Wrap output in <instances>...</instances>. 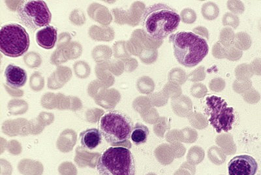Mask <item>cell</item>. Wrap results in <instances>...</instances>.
Returning <instances> with one entry per match:
<instances>
[{"label":"cell","mask_w":261,"mask_h":175,"mask_svg":"<svg viewBox=\"0 0 261 175\" xmlns=\"http://www.w3.org/2000/svg\"><path fill=\"white\" fill-rule=\"evenodd\" d=\"M180 16L175 9L164 4L148 7L142 16L141 24L146 34L154 40L166 38L178 29Z\"/></svg>","instance_id":"cell-1"},{"label":"cell","mask_w":261,"mask_h":175,"mask_svg":"<svg viewBox=\"0 0 261 175\" xmlns=\"http://www.w3.org/2000/svg\"><path fill=\"white\" fill-rule=\"evenodd\" d=\"M174 55L177 61L187 67H193L208 55V43L193 32L177 33L171 37Z\"/></svg>","instance_id":"cell-2"},{"label":"cell","mask_w":261,"mask_h":175,"mask_svg":"<svg viewBox=\"0 0 261 175\" xmlns=\"http://www.w3.org/2000/svg\"><path fill=\"white\" fill-rule=\"evenodd\" d=\"M97 169L100 175H135V162L129 149L110 147L100 156Z\"/></svg>","instance_id":"cell-3"},{"label":"cell","mask_w":261,"mask_h":175,"mask_svg":"<svg viewBox=\"0 0 261 175\" xmlns=\"http://www.w3.org/2000/svg\"><path fill=\"white\" fill-rule=\"evenodd\" d=\"M133 129V123L129 118L120 112H108L100 120V132L111 145L125 143L130 138Z\"/></svg>","instance_id":"cell-4"},{"label":"cell","mask_w":261,"mask_h":175,"mask_svg":"<svg viewBox=\"0 0 261 175\" xmlns=\"http://www.w3.org/2000/svg\"><path fill=\"white\" fill-rule=\"evenodd\" d=\"M30 37L24 27L18 24L4 26L0 32V51L9 57H19L29 50Z\"/></svg>","instance_id":"cell-5"},{"label":"cell","mask_w":261,"mask_h":175,"mask_svg":"<svg viewBox=\"0 0 261 175\" xmlns=\"http://www.w3.org/2000/svg\"><path fill=\"white\" fill-rule=\"evenodd\" d=\"M206 108L209 122L216 132H228L231 130L235 120L234 109L228 106L223 98L212 95L206 99Z\"/></svg>","instance_id":"cell-6"},{"label":"cell","mask_w":261,"mask_h":175,"mask_svg":"<svg viewBox=\"0 0 261 175\" xmlns=\"http://www.w3.org/2000/svg\"><path fill=\"white\" fill-rule=\"evenodd\" d=\"M17 12L21 22L32 30L48 27L52 18L47 5L41 0L22 2Z\"/></svg>","instance_id":"cell-7"},{"label":"cell","mask_w":261,"mask_h":175,"mask_svg":"<svg viewBox=\"0 0 261 175\" xmlns=\"http://www.w3.org/2000/svg\"><path fill=\"white\" fill-rule=\"evenodd\" d=\"M257 170V161L247 155L235 156L228 164L229 175H255Z\"/></svg>","instance_id":"cell-8"},{"label":"cell","mask_w":261,"mask_h":175,"mask_svg":"<svg viewBox=\"0 0 261 175\" xmlns=\"http://www.w3.org/2000/svg\"><path fill=\"white\" fill-rule=\"evenodd\" d=\"M7 84L13 88H21L27 81V73L21 67L13 64L9 65L5 71Z\"/></svg>","instance_id":"cell-9"},{"label":"cell","mask_w":261,"mask_h":175,"mask_svg":"<svg viewBox=\"0 0 261 175\" xmlns=\"http://www.w3.org/2000/svg\"><path fill=\"white\" fill-rule=\"evenodd\" d=\"M99 153H90L83 147H78L76 151V156L74 157V162L80 168L89 167L95 168L97 167L100 158Z\"/></svg>","instance_id":"cell-10"},{"label":"cell","mask_w":261,"mask_h":175,"mask_svg":"<svg viewBox=\"0 0 261 175\" xmlns=\"http://www.w3.org/2000/svg\"><path fill=\"white\" fill-rule=\"evenodd\" d=\"M57 40V30L51 26L43 28L37 33L36 41L42 48H53Z\"/></svg>","instance_id":"cell-11"},{"label":"cell","mask_w":261,"mask_h":175,"mask_svg":"<svg viewBox=\"0 0 261 175\" xmlns=\"http://www.w3.org/2000/svg\"><path fill=\"white\" fill-rule=\"evenodd\" d=\"M80 139L82 146L92 151L96 148L101 143L102 134L96 128H90L81 133Z\"/></svg>","instance_id":"cell-12"},{"label":"cell","mask_w":261,"mask_h":175,"mask_svg":"<svg viewBox=\"0 0 261 175\" xmlns=\"http://www.w3.org/2000/svg\"><path fill=\"white\" fill-rule=\"evenodd\" d=\"M43 169L41 162L30 159L21 160L18 165V171L23 175H42Z\"/></svg>","instance_id":"cell-13"},{"label":"cell","mask_w":261,"mask_h":175,"mask_svg":"<svg viewBox=\"0 0 261 175\" xmlns=\"http://www.w3.org/2000/svg\"><path fill=\"white\" fill-rule=\"evenodd\" d=\"M149 133H150L149 129L146 126L137 123L133 129L130 139L136 145H140V144L146 143L148 139Z\"/></svg>","instance_id":"cell-14"},{"label":"cell","mask_w":261,"mask_h":175,"mask_svg":"<svg viewBox=\"0 0 261 175\" xmlns=\"http://www.w3.org/2000/svg\"><path fill=\"white\" fill-rule=\"evenodd\" d=\"M58 171L60 175H77L75 165L69 162L62 163L58 167Z\"/></svg>","instance_id":"cell-15"}]
</instances>
